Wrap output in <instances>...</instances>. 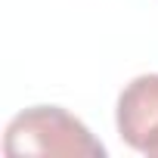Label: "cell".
<instances>
[{"instance_id": "1", "label": "cell", "mask_w": 158, "mask_h": 158, "mask_svg": "<svg viewBox=\"0 0 158 158\" xmlns=\"http://www.w3.org/2000/svg\"><path fill=\"white\" fill-rule=\"evenodd\" d=\"M6 155H65V158H102L106 146L62 106H31L6 124Z\"/></svg>"}, {"instance_id": "2", "label": "cell", "mask_w": 158, "mask_h": 158, "mask_svg": "<svg viewBox=\"0 0 158 158\" xmlns=\"http://www.w3.org/2000/svg\"><path fill=\"white\" fill-rule=\"evenodd\" d=\"M115 124L130 149L158 158V74H139L121 90Z\"/></svg>"}]
</instances>
